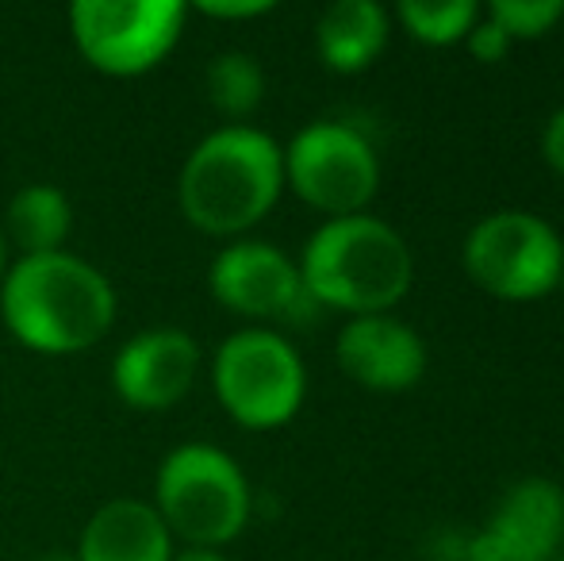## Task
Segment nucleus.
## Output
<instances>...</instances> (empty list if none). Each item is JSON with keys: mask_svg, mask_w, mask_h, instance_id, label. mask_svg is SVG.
<instances>
[{"mask_svg": "<svg viewBox=\"0 0 564 561\" xmlns=\"http://www.w3.org/2000/svg\"><path fill=\"white\" fill-rule=\"evenodd\" d=\"M0 320L35 354H82L116 323V289L69 250L20 258L0 281Z\"/></svg>", "mask_w": 564, "mask_h": 561, "instance_id": "nucleus-1", "label": "nucleus"}, {"mask_svg": "<svg viewBox=\"0 0 564 561\" xmlns=\"http://www.w3.org/2000/svg\"><path fill=\"white\" fill-rule=\"evenodd\" d=\"M284 188V147L250 123H227L193 147L177 177L181 216L204 235L235 239L273 212Z\"/></svg>", "mask_w": 564, "mask_h": 561, "instance_id": "nucleus-2", "label": "nucleus"}, {"mask_svg": "<svg viewBox=\"0 0 564 561\" xmlns=\"http://www.w3.org/2000/svg\"><path fill=\"white\" fill-rule=\"evenodd\" d=\"M300 281L319 308L380 315L395 308L415 281L411 247L392 224L377 216L323 219L296 262Z\"/></svg>", "mask_w": 564, "mask_h": 561, "instance_id": "nucleus-3", "label": "nucleus"}, {"mask_svg": "<svg viewBox=\"0 0 564 561\" xmlns=\"http://www.w3.org/2000/svg\"><path fill=\"white\" fill-rule=\"evenodd\" d=\"M154 508L188 547L219 550L250 524L253 493L242 465L212 442L170 450L154 477Z\"/></svg>", "mask_w": 564, "mask_h": 561, "instance_id": "nucleus-4", "label": "nucleus"}, {"mask_svg": "<svg viewBox=\"0 0 564 561\" xmlns=\"http://www.w3.org/2000/svg\"><path fill=\"white\" fill-rule=\"evenodd\" d=\"M212 385L230 420L250 431H273L304 408L307 369L281 331L246 327L219 343Z\"/></svg>", "mask_w": 564, "mask_h": 561, "instance_id": "nucleus-5", "label": "nucleus"}, {"mask_svg": "<svg viewBox=\"0 0 564 561\" xmlns=\"http://www.w3.org/2000/svg\"><path fill=\"white\" fill-rule=\"evenodd\" d=\"M468 281L496 300L530 304L561 284L564 242L557 227L527 208H503L484 216L460 247Z\"/></svg>", "mask_w": 564, "mask_h": 561, "instance_id": "nucleus-6", "label": "nucleus"}, {"mask_svg": "<svg viewBox=\"0 0 564 561\" xmlns=\"http://www.w3.org/2000/svg\"><path fill=\"white\" fill-rule=\"evenodd\" d=\"M284 185L327 219L361 216L377 196L380 158L354 123L315 120L284 147Z\"/></svg>", "mask_w": 564, "mask_h": 561, "instance_id": "nucleus-7", "label": "nucleus"}, {"mask_svg": "<svg viewBox=\"0 0 564 561\" xmlns=\"http://www.w3.org/2000/svg\"><path fill=\"white\" fill-rule=\"evenodd\" d=\"M188 8L181 0H77L69 31L93 69L108 77L150 74L181 43Z\"/></svg>", "mask_w": 564, "mask_h": 561, "instance_id": "nucleus-8", "label": "nucleus"}, {"mask_svg": "<svg viewBox=\"0 0 564 561\" xmlns=\"http://www.w3.org/2000/svg\"><path fill=\"white\" fill-rule=\"evenodd\" d=\"M208 289L227 312L246 320L307 323L319 304L300 281V270L281 247L261 239H235L208 266Z\"/></svg>", "mask_w": 564, "mask_h": 561, "instance_id": "nucleus-9", "label": "nucleus"}, {"mask_svg": "<svg viewBox=\"0 0 564 561\" xmlns=\"http://www.w3.org/2000/svg\"><path fill=\"white\" fill-rule=\"evenodd\" d=\"M564 542V488L550 477H522L499 496L460 561H553Z\"/></svg>", "mask_w": 564, "mask_h": 561, "instance_id": "nucleus-10", "label": "nucleus"}, {"mask_svg": "<svg viewBox=\"0 0 564 561\" xmlns=\"http://www.w3.org/2000/svg\"><path fill=\"white\" fill-rule=\"evenodd\" d=\"M200 374V346L185 327H147L112 358V389L127 408L165 412L181 404Z\"/></svg>", "mask_w": 564, "mask_h": 561, "instance_id": "nucleus-11", "label": "nucleus"}, {"mask_svg": "<svg viewBox=\"0 0 564 561\" xmlns=\"http://www.w3.org/2000/svg\"><path fill=\"white\" fill-rule=\"evenodd\" d=\"M335 358L349 381L372 392H408L426 374V343L392 312L354 315L338 331Z\"/></svg>", "mask_w": 564, "mask_h": 561, "instance_id": "nucleus-12", "label": "nucleus"}, {"mask_svg": "<svg viewBox=\"0 0 564 561\" xmlns=\"http://www.w3.org/2000/svg\"><path fill=\"white\" fill-rule=\"evenodd\" d=\"M77 561H173V535L154 504L119 496L85 524Z\"/></svg>", "mask_w": 564, "mask_h": 561, "instance_id": "nucleus-13", "label": "nucleus"}, {"mask_svg": "<svg viewBox=\"0 0 564 561\" xmlns=\"http://www.w3.org/2000/svg\"><path fill=\"white\" fill-rule=\"evenodd\" d=\"M388 46V12L377 0H335L315 20V51L335 74H365Z\"/></svg>", "mask_w": 564, "mask_h": 561, "instance_id": "nucleus-14", "label": "nucleus"}, {"mask_svg": "<svg viewBox=\"0 0 564 561\" xmlns=\"http://www.w3.org/2000/svg\"><path fill=\"white\" fill-rule=\"evenodd\" d=\"M8 239L20 247L23 258L54 255L74 231V208L58 185H23L8 201Z\"/></svg>", "mask_w": 564, "mask_h": 561, "instance_id": "nucleus-15", "label": "nucleus"}, {"mask_svg": "<svg viewBox=\"0 0 564 561\" xmlns=\"http://www.w3.org/2000/svg\"><path fill=\"white\" fill-rule=\"evenodd\" d=\"M204 89H208V100L216 112H224L227 120H246L265 100V69H261V62L253 54L224 51L208 62Z\"/></svg>", "mask_w": 564, "mask_h": 561, "instance_id": "nucleus-16", "label": "nucleus"}, {"mask_svg": "<svg viewBox=\"0 0 564 561\" xmlns=\"http://www.w3.org/2000/svg\"><path fill=\"white\" fill-rule=\"evenodd\" d=\"M395 20L415 43L453 46L465 43L473 23L480 20V4L476 0H403L395 4Z\"/></svg>", "mask_w": 564, "mask_h": 561, "instance_id": "nucleus-17", "label": "nucleus"}, {"mask_svg": "<svg viewBox=\"0 0 564 561\" xmlns=\"http://www.w3.org/2000/svg\"><path fill=\"white\" fill-rule=\"evenodd\" d=\"M484 15L511 43H519V39L530 43V39H545L564 20V0H491Z\"/></svg>", "mask_w": 564, "mask_h": 561, "instance_id": "nucleus-18", "label": "nucleus"}, {"mask_svg": "<svg viewBox=\"0 0 564 561\" xmlns=\"http://www.w3.org/2000/svg\"><path fill=\"white\" fill-rule=\"evenodd\" d=\"M465 46H468V54H473L476 62H484V66H496V62H503L507 54H511L514 43L488 20V15L480 12V20H476L473 31L465 35Z\"/></svg>", "mask_w": 564, "mask_h": 561, "instance_id": "nucleus-19", "label": "nucleus"}, {"mask_svg": "<svg viewBox=\"0 0 564 561\" xmlns=\"http://www.w3.org/2000/svg\"><path fill=\"white\" fill-rule=\"evenodd\" d=\"M273 8V0H200L196 12L212 20H253V15H269Z\"/></svg>", "mask_w": 564, "mask_h": 561, "instance_id": "nucleus-20", "label": "nucleus"}, {"mask_svg": "<svg viewBox=\"0 0 564 561\" xmlns=\"http://www.w3.org/2000/svg\"><path fill=\"white\" fill-rule=\"evenodd\" d=\"M542 158L557 177H564V105L550 116V123L542 131Z\"/></svg>", "mask_w": 564, "mask_h": 561, "instance_id": "nucleus-21", "label": "nucleus"}, {"mask_svg": "<svg viewBox=\"0 0 564 561\" xmlns=\"http://www.w3.org/2000/svg\"><path fill=\"white\" fill-rule=\"evenodd\" d=\"M173 561H227L219 550H200V547H188L181 554H173Z\"/></svg>", "mask_w": 564, "mask_h": 561, "instance_id": "nucleus-22", "label": "nucleus"}, {"mask_svg": "<svg viewBox=\"0 0 564 561\" xmlns=\"http://www.w3.org/2000/svg\"><path fill=\"white\" fill-rule=\"evenodd\" d=\"M8 273V247H4V231H0V281H4Z\"/></svg>", "mask_w": 564, "mask_h": 561, "instance_id": "nucleus-23", "label": "nucleus"}, {"mask_svg": "<svg viewBox=\"0 0 564 561\" xmlns=\"http://www.w3.org/2000/svg\"><path fill=\"white\" fill-rule=\"evenodd\" d=\"M43 561H77V554H62V550H54V554H46Z\"/></svg>", "mask_w": 564, "mask_h": 561, "instance_id": "nucleus-24", "label": "nucleus"}, {"mask_svg": "<svg viewBox=\"0 0 564 561\" xmlns=\"http://www.w3.org/2000/svg\"><path fill=\"white\" fill-rule=\"evenodd\" d=\"M557 289H561V292H564V270H561V284H557Z\"/></svg>", "mask_w": 564, "mask_h": 561, "instance_id": "nucleus-25", "label": "nucleus"}, {"mask_svg": "<svg viewBox=\"0 0 564 561\" xmlns=\"http://www.w3.org/2000/svg\"><path fill=\"white\" fill-rule=\"evenodd\" d=\"M553 561H564V554H557V558H553Z\"/></svg>", "mask_w": 564, "mask_h": 561, "instance_id": "nucleus-26", "label": "nucleus"}]
</instances>
